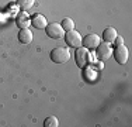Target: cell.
<instances>
[{
    "label": "cell",
    "instance_id": "12",
    "mask_svg": "<svg viewBox=\"0 0 132 127\" xmlns=\"http://www.w3.org/2000/svg\"><path fill=\"white\" fill-rule=\"evenodd\" d=\"M34 3H35V0H17V4L21 10H30L34 6Z\"/></svg>",
    "mask_w": 132,
    "mask_h": 127
},
{
    "label": "cell",
    "instance_id": "2",
    "mask_svg": "<svg viewBox=\"0 0 132 127\" xmlns=\"http://www.w3.org/2000/svg\"><path fill=\"white\" fill-rule=\"evenodd\" d=\"M69 58H70V52L65 47H58L51 51V59L55 64H65L69 61Z\"/></svg>",
    "mask_w": 132,
    "mask_h": 127
},
{
    "label": "cell",
    "instance_id": "6",
    "mask_svg": "<svg viewBox=\"0 0 132 127\" xmlns=\"http://www.w3.org/2000/svg\"><path fill=\"white\" fill-rule=\"evenodd\" d=\"M96 52L100 61H107L112 57V47L104 41V43H100V45L96 48Z\"/></svg>",
    "mask_w": 132,
    "mask_h": 127
},
{
    "label": "cell",
    "instance_id": "15",
    "mask_svg": "<svg viewBox=\"0 0 132 127\" xmlns=\"http://www.w3.org/2000/svg\"><path fill=\"white\" fill-rule=\"evenodd\" d=\"M114 43H115V45H121V44H124V38L117 36V37H115V40H114Z\"/></svg>",
    "mask_w": 132,
    "mask_h": 127
},
{
    "label": "cell",
    "instance_id": "4",
    "mask_svg": "<svg viewBox=\"0 0 132 127\" xmlns=\"http://www.w3.org/2000/svg\"><path fill=\"white\" fill-rule=\"evenodd\" d=\"M45 33L49 38H53V40H59L65 36V30L62 28L61 24L58 23H51L45 27Z\"/></svg>",
    "mask_w": 132,
    "mask_h": 127
},
{
    "label": "cell",
    "instance_id": "11",
    "mask_svg": "<svg viewBox=\"0 0 132 127\" xmlns=\"http://www.w3.org/2000/svg\"><path fill=\"white\" fill-rule=\"evenodd\" d=\"M15 23H17V25L20 28H28V25L31 24V20L30 17H28V14L26 11L20 13V14L17 16V20H15Z\"/></svg>",
    "mask_w": 132,
    "mask_h": 127
},
{
    "label": "cell",
    "instance_id": "1",
    "mask_svg": "<svg viewBox=\"0 0 132 127\" xmlns=\"http://www.w3.org/2000/svg\"><path fill=\"white\" fill-rule=\"evenodd\" d=\"M75 59H76V64L79 68H86L90 62H92V58H90V51L84 47H79L76 48V54H75Z\"/></svg>",
    "mask_w": 132,
    "mask_h": 127
},
{
    "label": "cell",
    "instance_id": "14",
    "mask_svg": "<svg viewBox=\"0 0 132 127\" xmlns=\"http://www.w3.org/2000/svg\"><path fill=\"white\" fill-rule=\"evenodd\" d=\"M44 126L45 127H58L59 126V120L55 116H49L44 120Z\"/></svg>",
    "mask_w": 132,
    "mask_h": 127
},
{
    "label": "cell",
    "instance_id": "9",
    "mask_svg": "<svg viewBox=\"0 0 132 127\" xmlns=\"http://www.w3.org/2000/svg\"><path fill=\"white\" fill-rule=\"evenodd\" d=\"M31 24L35 28H38V30H45V27L48 25V21H46V18L42 14H35L31 18Z\"/></svg>",
    "mask_w": 132,
    "mask_h": 127
},
{
    "label": "cell",
    "instance_id": "10",
    "mask_svg": "<svg viewBox=\"0 0 132 127\" xmlns=\"http://www.w3.org/2000/svg\"><path fill=\"white\" fill-rule=\"evenodd\" d=\"M118 34H117V30H115L114 27H107L104 31H103V38H104V41L105 43H108V44H111V43H114V40H115V37H117Z\"/></svg>",
    "mask_w": 132,
    "mask_h": 127
},
{
    "label": "cell",
    "instance_id": "7",
    "mask_svg": "<svg viewBox=\"0 0 132 127\" xmlns=\"http://www.w3.org/2000/svg\"><path fill=\"white\" fill-rule=\"evenodd\" d=\"M100 43H101V38H100L97 34H87L86 37L81 40V45H84V48L87 50H96L97 47L100 45Z\"/></svg>",
    "mask_w": 132,
    "mask_h": 127
},
{
    "label": "cell",
    "instance_id": "8",
    "mask_svg": "<svg viewBox=\"0 0 132 127\" xmlns=\"http://www.w3.org/2000/svg\"><path fill=\"white\" fill-rule=\"evenodd\" d=\"M18 41H20L21 44H31L32 43V33H31L30 28H20Z\"/></svg>",
    "mask_w": 132,
    "mask_h": 127
},
{
    "label": "cell",
    "instance_id": "13",
    "mask_svg": "<svg viewBox=\"0 0 132 127\" xmlns=\"http://www.w3.org/2000/svg\"><path fill=\"white\" fill-rule=\"evenodd\" d=\"M62 28H63L65 31H70V30H75V23H73V20L72 18H69V17H66L62 20Z\"/></svg>",
    "mask_w": 132,
    "mask_h": 127
},
{
    "label": "cell",
    "instance_id": "5",
    "mask_svg": "<svg viewBox=\"0 0 132 127\" xmlns=\"http://www.w3.org/2000/svg\"><path fill=\"white\" fill-rule=\"evenodd\" d=\"M112 54H114L115 61H117L119 65H125V64L128 62L129 52H128V48L124 45V44H121V45H115V48H114V51H112Z\"/></svg>",
    "mask_w": 132,
    "mask_h": 127
},
{
    "label": "cell",
    "instance_id": "3",
    "mask_svg": "<svg viewBox=\"0 0 132 127\" xmlns=\"http://www.w3.org/2000/svg\"><path fill=\"white\" fill-rule=\"evenodd\" d=\"M65 41L66 45L72 47V48H79L81 47V36L79 34V31L76 30H70V31H65Z\"/></svg>",
    "mask_w": 132,
    "mask_h": 127
}]
</instances>
